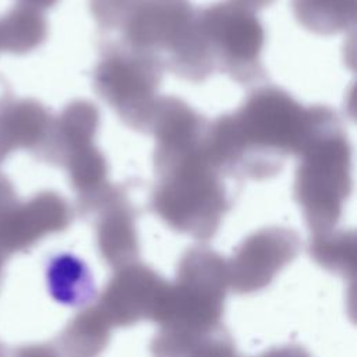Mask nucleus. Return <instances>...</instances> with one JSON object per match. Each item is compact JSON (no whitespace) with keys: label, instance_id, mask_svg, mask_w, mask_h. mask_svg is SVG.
Returning a JSON list of instances; mask_svg holds the SVG:
<instances>
[{"label":"nucleus","instance_id":"nucleus-1","mask_svg":"<svg viewBox=\"0 0 357 357\" xmlns=\"http://www.w3.org/2000/svg\"><path fill=\"white\" fill-rule=\"evenodd\" d=\"M227 287L226 262L211 250H190L178 264L176 283L167 284L158 305L156 349L165 357H192L222 328Z\"/></svg>","mask_w":357,"mask_h":357},{"label":"nucleus","instance_id":"nucleus-2","mask_svg":"<svg viewBox=\"0 0 357 357\" xmlns=\"http://www.w3.org/2000/svg\"><path fill=\"white\" fill-rule=\"evenodd\" d=\"M167 284L155 271L134 262L117 269L95 307L112 328L153 321Z\"/></svg>","mask_w":357,"mask_h":357},{"label":"nucleus","instance_id":"nucleus-3","mask_svg":"<svg viewBox=\"0 0 357 357\" xmlns=\"http://www.w3.org/2000/svg\"><path fill=\"white\" fill-rule=\"evenodd\" d=\"M297 251L298 241L289 233L269 231L248 238L226 262L229 286L240 294L266 287Z\"/></svg>","mask_w":357,"mask_h":357},{"label":"nucleus","instance_id":"nucleus-4","mask_svg":"<svg viewBox=\"0 0 357 357\" xmlns=\"http://www.w3.org/2000/svg\"><path fill=\"white\" fill-rule=\"evenodd\" d=\"M46 283L50 296L67 305L82 304L92 294V279L86 266L70 254L54 255L47 262Z\"/></svg>","mask_w":357,"mask_h":357},{"label":"nucleus","instance_id":"nucleus-5","mask_svg":"<svg viewBox=\"0 0 357 357\" xmlns=\"http://www.w3.org/2000/svg\"><path fill=\"white\" fill-rule=\"evenodd\" d=\"M74 342L78 346L77 357H99L109 342L112 326L96 307L85 310L75 321Z\"/></svg>","mask_w":357,"mask_h":357},{"label":"nucleus","instance_id":"nucleus-6","mask_svg":"<svg viewBox=\"0 0 357 357\" xmlns=\"http://www.w3.org/2000/svg\"><path fill=\"white\" fill-rule=\"evenodd\" d=\"M311 252L314 259L325 269L342 276H351L354 272V244L346 237L317 240Z\"/></svg>","mask_w":357,"mask_h":357},{"label":"nucleus","instance_id":"nucleus-7","mask_svg":"<svg viewBox=\"0 0 357 357\" xmlns=\"http://www.w3.org/2000/svg\"><path fill=\"white\" fill-rule=\"evenodd\" d=\"M259 357H311L305 350L297 346H286L280 349H273Z\"/></svg>","mask_w":357,"mask_h":357}]
</instances>
